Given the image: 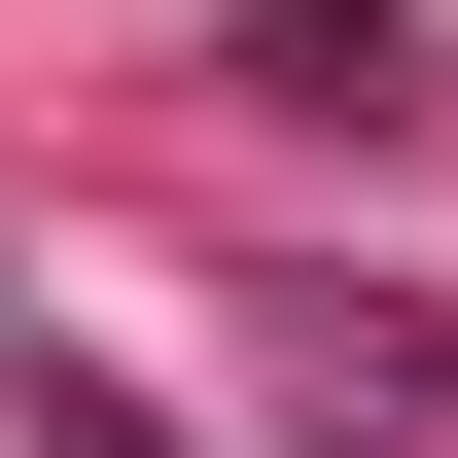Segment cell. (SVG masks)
Here are the masks:
<instances>
[{"mask_svg": "<svg viewBox=\"0 0 458 458\" xmlns=\"http://www.w3.org/2000/svg\"><path fill=\"white\" fill-rule=\"evenodd\" d=\"M212 71H247L283 141H423V106H458V36H423V0H247Z\"/></svg>", "mask_w": 458, "mask_h": 458, "instance_id": "1", "label": "cell"}, {"mask_svg": "<svg viewBox=\"0 0 458 458\" xmlns=\"http://www.w3.org/2000/svg\"><path fill=\"white\" fill-rule=\"evenodd\" d=\"M283 388H318V458H458V318L318 283V318H283Z\"/></svg>", "mask_w": 458, "mask_h": 458, "instance_id": "2", "label": "cell"}]
</instances>
